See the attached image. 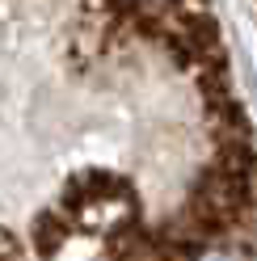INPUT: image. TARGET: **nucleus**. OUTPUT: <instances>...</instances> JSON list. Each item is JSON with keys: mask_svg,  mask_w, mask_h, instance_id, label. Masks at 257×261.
<instances>
[{"mask_svg": "<svg viewBox=\"0 0 257 261\" xmlns=\"http://www.w3.org/2000/svg\"><path fill=\"white\" fill-rule=\"evenodd\" d=\"M0 261H257L211 0H0Z\"/></svg>", "mask_w": 257, "mask_h": 261, "instance_id": "f257e3e1", "label": "nucleus"}]
</instances>
